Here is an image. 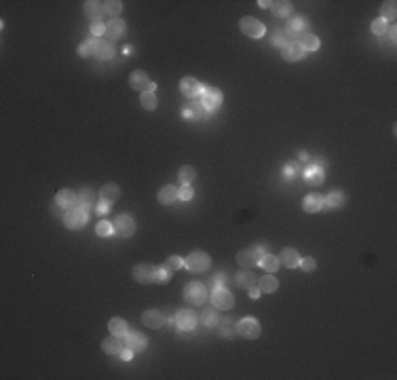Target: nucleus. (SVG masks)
<instances>
[{
    "instance_id": "1",
    "label": "nucleus",
    "mask_w": 397,
    "mask_h": 380,
    "mask_svg": "<svg viewBox=\"0 0 397 380\" xmlns=\"http://www.w3.org/2000/svg\"><path fill=\"white\" fill-rule=\"evenodd\" d=\"M184 300H186L190 306H201V304H205V300H207V290H205V285L199 283V281H190L186 288H184Z\"/></svg>"
},
{
    "instance_id": "2",
    "label": "nucleus",
    "mask_w": 397,
    "mask_h": 380,
    "mask_svg": "<svg viewBox=\"0 0 397 380\" xmlns=\"http://www.w3.org/2000/svg\"><path fill=\"white\" fill-rule=\"evenodd\" d=\"M64 224L70 230H78L87 224V209L82 207H70L64 213Z\"/></svg>"
},
{
    "instance_id": "3",
    "label": "nucleus",
    "mask_w": 397,
    "mask_h": 380,
    "mask_svg": "<svg viewBox=\"0 0 397 380\" xmlns=\"http://www.w3.org/2000/svg\"><path fill=\"white\" fill-rule=\"evenodd\" d=\"M134 279L138 283H156L159 281V266L154 264H138L134 266Z\"/></svg>"
},
{
    "instance_id": "4",
    "label": "nucleus",
    "mask_w": 397,
    "mask_h": 380,
    "mask_svg": "<svg viewBox=\"0 0 397 380\" xmlns=\"http://www.w3.org/2000/svg\"><path fill=\"white\" fill-rule=\"evenodd\" d=\"M209 264H211V260H209V256H207L205 252H192V254L184 260V266H186L188 270H192V272H203V270H207Z\"/></svg>"
},
{
    "instance_id": "5",
    "label": "nucleus",
    "mask_w": 397,
    "mask_h": 380,
    "mask_svg": "<svg viewBox=\"0 0 397 380\" xmlns=\"http://www.w3.org/2000/svg\"><path fill=\"white\" fill-rule=\"evenodd\" d=\"M237 331L241 334L243 338H247V340H256L258 336H260V323H258V319H254V317H245V319H241V321L237 323Z\"/></svg>"
},
{
    "instance_id": "6",
    "label": "nucleus",
    "mask_w": 397,
    "mask_h": 380,
    "mask_svg": "<svg viewBox=\"0 0 397 380\" xmlns=\"http://www.w3.org/2000/svg\"><path fill=\"white\" fill-rule=\"evenodd\" d=\"M211 304H213V308H222V311H228V308H233V304H235V296L228 292L226 288H213Z\"/></svg>"
},
{
    "instance_id": "7",
    "label": "nucleus",
    "mask_w": 397,
    "mask_h": 380,
    "mask_svg": "<svg viewBox=\"0 0 397 380\" xmlns=\"http://www.w3.org/2000/svg\"><path fill=\"white\" fill-rule=\"evenodd\" d=\"M241 32L249 38H262L267 28H264V23L258 21L256 17H243L241 19Z\"/></svg>"
},
{
    "instance_id": "8",
    "label": "nucleus",
    "mask_w": 397,
    "mask_h": 380,
    "mask_svg": "<svg viewBox=\"0 0 397 380\" xmlns=\"http://www.w3.org/2000/svg\"><path fill=\"white\" fill-rule=\"evenodd\" d=\"M201 104L205 110H218L222 106V91L215 87H205V91L201 95Z\"/></svg>"
},
{
    "instance_id": "9",
    "label": "nucleus",
    "mask_w": 397,
    "mask_h": 380,
    "mask_svg": "<svg viewBox=\"0 0 397 380\" xmlns=\"http://www.w3.org/2000/svg\"><path fill=\"white\" fill-rule=\"evenodd\" d=\"M180 91H182V95H186V98L195 100V98H199V95H203L205 87H203L197 78L188 76V78H182V80H180Z\"/></svg>"
},
{
    "instance_id": "10",
    "label": "nucleus",
    "mask_w": 397,
    "mask_h": 380,
    "mask_svg": "<svg viewBox=\"0 0 397 380\" xmlns=\"http://www.w3.org/2000/svg\"><path fill=\"white\" fill-rule=\"evenodd\" d=\"M175 325L182 329V331H190L197 327V315L195 311H190V308H182V311L175 313Z\"/></svg>"
},
{
    "instance_id": "11",
    "label": "nucleus",
    "mask_w": 397,
    "mask_h": 380,
    "mask_svg": "<svg viewBox=\"0 0 397 380\" xmlns=\"http://www.w3.org/2000/svg\"><path fill=\"white\" fill-rule=\"evenodd\" d=\"M112 226H114V232L118 236H123V239H127V236H131L136 232V222H134V218H131V216H118L112 222Z\"/></svg>"
},
{
    "instance_id": "12",
    "label": "nucleus",
    "mask_w": 397,
    "mask_h": 380,
    "mask_svg": "<svg viewBox=\"0 0 397 380\" xmlns=\"http://www.w3.org/2000/svg\"><path fill=\"white\" fill-rule=\"evenodd\" d=\"M91 44H93V55L98 57V59H112L114 57V46L108 42V40H102V38H91L89 40Z\"/></svg>"
},
{
    "instance_id": "13",
    "label": "nucleus",
    "mask_w": 397,
    "mask_h": 380,
    "mask_svg": "<svg viewBox=\"0 0 397 380\" xmlns=\"http://www.w3.org/2000/svg\"><path fill=\"white\" fill-rule=\"evenodd\" d=\"M258 262H260V254L256 252V247L241 249V252L237 254V264L241 268H254V266H258Z\"/></svg>"
},
{
    "instance_id": "14",
    "label": "nucleus",
    "mask_w": 397,
    "mask_h": 380,
    "mask_svg": "<svg viewBox=\"0 0 397 380\" xmlns=\"http://www.w3.org/2000/svg\"><path fill=\"white\" fill-rule=\"evenodd\" d=\"M55 203H57V207H66V209L76 207V203H78V195L74 193V190L64 188V190H59V193L55 195Z\"/></svg>"
},
{
    "instance_id": "15",
    "label": "nucleus",
    "mask_w": 397,
    "mask_h": 380,
    "mask_svg": "<svg viewBox=\"0 0 397 380\" xmlns=\"http://www.w3.org/2000/svg\"><path fill=\"white\" fill-rule=\"evenodd\" d=\"M281 57L285 59V62H298V59H302V57H304V49H302V46H300L296 40H292V42L283 44V49H281Z\"/></svg>"
},
{
    "instance_id": "16",
    "label": "nucleus",
    "mask_w": 397,
    "mask_h": 380,
    "mask_svg": "<svg viewBox=\"0 0 397 380\" xmlns=\"http://www.w3.org/2000/svg\"><path fill=\"white\" fill-rule=\"evenodd\" d=\"M125 347H129L134 353H142L144 349H146V338H144L142 334H138V331H127L125 334Z\"/></svg>"
},
{
    "instance_id": "17",
    "label": "nucleus",
    "mask_w": 397,
    "mask_h": 380,
    "mask_svg": "<svg viewBox=\"0 0 397 380\" xmlns=\"http://www.w3.org/2000/svg\"><path fill=\"white\" fill-rule=\"evenodd\" d=\"M102 349L108 353V355H121V351L125 349V340H123V336H110V338H106L104 342H102Z\"/></svg>"
},
{
    "instance_id": "18",
    "label": "nucleus",
    "mask_w": 397,
    "mask_h": 380,
    "mask_svg": "<svg viewBox=\"0 0 397 380\" xmlns=\"http://www.w3.org/2000/svg\"><path fill=\"white\" fill-rule=\"evenodd\" d=\"M300 254L296 252L294 247H283V252H281V256H279V262H283V266H287V268H298L300 266Z\"/></svg>"
},
{
    "instance_id": "19",
    "label": "nucleus",
    "mask_w": 397,
    "mask_h": 380,
    "mask_svg": "<svg viewBox=\"0 0 397 380\" xmlns=\"http://www.w3.org/2000/svg\"><path fill=\"white\" fill-rule=\"evenodd\" d=\"M142 323L146 327H150V329H159L165 323V317H163L161 311H146L142 315Z\"/></svg>"
},
{
    "instance_id": "20",
    "label": "nucleus",
    "mask_w": 397,
    "mask_h": 380,
    "mask_svg": "<svg viewBox=\"0 0 397 380\" xmlns=\"http://www.w3.org/2000/svg\"><path fill=\"white\" fill-rule=\"evenodd\" d=\"M302 207H304L306 213H317V211H321V209H323V197H321L319 193H311V195H306L304 201H302Z\"/></svg>"
},
{
    "instance_id": "21",
    "label": "nucleus",
    "mask_w": 397,
    "mask_h": 380,
    "mask_svg": "<svg viewBox=\"0 0 397 380\" xmlns=\"http://www.w3.org/2000/svg\"><path fill=\"white\" fill-rule=\"evenodd\" d=\"M296 38H298L296 42H298L300 46H302L304 51H317V49H319V44H321V42H319V38L315 36V34H311V32H300Z\"/></svg>"
},
{
    "instance_id": "22",
    "label": "nucleus",
    "mask_w": 397,
    "mask_h": 380,
    "mask_svg": "<svg viewBox=\"0 0 397 380\" xmlns=\"http://www.w3.org/2000/svg\"><path fill=\"white\" fill-rule=\"evenodd\" d=\"M205 108H203V104L201 102H190L186 108H184V112H182V116L186 118V121H199V118H203L205 116Z\"/></svg>"
},
{
    "instance_id": "23",
    "label": "nucleus",
    "mask_w": 397,
    "mask_h": 380,
    "mask_svg": "<svg viewBox=\"0 0 397 380\" xmlns=\"http://www.w3.org/2000/svg\"><path fill=\"white\" fill-rule=\"evenodd\" d=\"M304 180L308 186H321L323 180H326V175H323V169L319 165H311V167L304 171Z\"/></svg>"
},
{
    "instance_id": "24",
    "label": "nucleus",
    "mask_w": 397,
    "mask_h": 380,
    "mask_svg": "<svg viewBox=\"0 0 397 380\" xmlns=\"http://www.w3.org/2000/svg\"><path fill=\"white\" fill-rule=\"evenodd\" d=\"M129 85H131V89H140V91H144V89L150 87V78H148L146 72H142V70H136V72H131V76H129Z\"/></svg>"
},
{
    "instance_id": "25",
    "label": "nucleus",
    "mask_w": 397,
    "mask_h": 380,
    "mask_svg": "<svg viewBox=\"0 0 397 380\" xmlns=\"http://www.w3.org/2000/svg\"><path fill=\"white\" fill-rule=\"evenodd\" d=\"M235 283L239 285V288H243V290L254 288V285H256V277L251 275V268H243V270H239L237 275H235Z\"/></svg>"
},
{
    "instance_id": "26",
    "label": "nucleus",
    "mask_w": 397,
    "mask_h": 380,
    "mask_svg": "<svg viewBox=\"0 0 397 380\" xmlns=\"http://www.w3.org/2000/svg\"><path fill=\"white\" fill-rule=\"evenodd\" d=\"M178 199L180 197H178V188L175 186H163L159 190V203L161 205H173Z\"/></svg>"
},
{
    "instance_id": "27",
    "label": "nucleus",
    "mask_w": 397,
    "mask_h": 380,
    "mask_svg": "<svg viewBox=\"0 0 397 380\" xmlns=\"http://www.w3.org/2000/svg\"><path fill=\"white\" fill-rule=\"evenodd\" d=\"M125 34V21L121 19H112L106 23V36L108 38H121Z\"/></svg>"
},
{
    "instance_id": "28",
    "label": "nucleus",
    "mask_w": 397,
    "mask_h": 380,
    "mask_svg": "<svg viewBox=\"0 0 397 380\" xmlns=\"http://www.w3.org/2000/svg\"><path fill=\"white\" fill-rule=\"evenodd\" d=\"M102 3H95V0H87L85 3V15L93 21H102V15H104V7H100Z\"/></svg>"
},
{
    "instance_id": "29",
    "label": "nucleus",
    "mask_w": 397,
    "mask_h": 380,
    "mask_svg": "<svg viewBox=\"0 0 397 380\" xmlns=\"http://www.w3.org/2000/svg\"><path fill=\"white\" fill-rule=\"evenodd\" d=\"M108 329H110V334H114V336H123V338H125V334L129 331V325H127L125 319H121V317H112L110 321H108Z\"/></svg>"
},
{
    "instance_id": "30",
    "label": "nucleus",
    "mask_w": 397,
    "mask_h": 380,
    "mask_svg": "<svg viewBox=\"0 0 397 380\" xmlns=\"http://www.w3.org/2000/svg\"><path fill=\"white\" fill-rule=\"evenodd\" d=\"M100 199L108 201V203H114V201L121 199V188H118L116 184H106L100 190Z\"/></svg>"
},
{
    "instance_id": "31",
    "label": "nucleus",
    "mask_w": 397,
    "mask_h": 380,
    "mask_svg": "<svg viewBox=\"0 0 397 380\" xmlns=\"http://www.w3.org/2000/svg\"><path fill=\"white\" fill-rule=\"evenodd\" d=\"M256 285H258L260 292H264V294H273V292H277V288H279V281H277L273 275H264V277H260V279L256 281Z\"/></svg>"
},
{
    "instance_id": "32",
    "label": "nucleus",
    "mask_w": 397,
    "mask_h": 380,
    "mask_svg": "<svg viewBox=\"0 0 397 380\" xmlns=\"http://www.w3.org/2000/svg\"><path fill=\"white\" fill-rule=\"evenodd\" d=\"M95 205H98V199H95V193H93V190H89V188L80 190L76 207H82V209H87V207H95Z\"/></svg>"
},
{
    "instance_id": "33",
    "label": "nucleus",
    "mask_w": 397,
    "mask_h": 380,
    "mask_svg": "<svg viewBox=\"0 0 397 380\" xmlns=\"http://www.w3.org/2000/svg\"><path fill=\"white\" fill-rule=\"evenodd\" d=\"M342 201H344V197H342L340 190H332L328 197H323V207H328V209H338V207H342Z\"/></svg>"
},
{
    "instance_id": "34",
    "label": "nucleus",
    "mask_w": 397,
    "mask_h": 380,
    "mask_svg": "<svg viewBox=\"0 0 397 380\" xmlns=\"http://www.w3.org/2000/svg\"><path fill=\"white\" fill-rule=\"evenodd\" d=\"M264 270H267V272H277V270H279V258H277V256H273V254H264L262 258H260V262H258Z\"/></svg>"
},
{
    "instance_id": "35",
    "label": "nucleus",
    "mask_w": 397,
    "mask_h": 380,
    "mask_svg": "<svg viewBox=\"0 0 397 380\" xmlns=\"http://www.w3.org/2000/svg\"><path fill=\"white\" fill-rule=\"evenodd\" d=\"M271 11H273L275 17H287L292 13V3H287V0H279V3L271 5Z\"/></svg>"
},
{
    "instance_id": "36",
    "label": "nucleus",
    "mask_w": 397,
    "mask_h": 380,
    "mask_svg": "<svg viewBox=\"0 0 397 380\" xmlns=\"http://www.w3.org/2000/svg\"><path fill=\"white\" fill-rule=\"evenodd\" d=\"M201 323L205 327H218L220 319H218V315H215V308H205V311L201 313Z\"/></svg>"
},
{
    "instance_id": "37",
    "label": "nucleus",
    "mask_w": 397,
    "mask_h": 380,
    "mask_svg": "<svg viewBox=\"0 0 397 380\" xmlns=\"http://www.w3.org/2000/svg\"><path fill=\"white\" fill-rule=\"evenodd\" d=\"M180 182H182V186H190L192 182L197 180V171H195V167H190V165H184L182 169H180Z\"/></svg>"
},
{
    "instance_id": "38",
    "label": "nucleus",
    "mask_w": 397,
    "mask_h": 380,
    "mask_svg": "<svg viewBox=\"0 0 397 380\" xmlns=\"http://www.w3.org/2000/svg\"><path fill=\"white\" fill-rule=\"evenodd\" d=\"M140 102H142V108L144 110H154L156 104H159V100H156V95L152 91H142Z\"/></svg>"
},
{
    "instance_id": "39",
    "label": "nucleus",
    "mask_w": 397,
    "mask_h": 380,
    "mask_svg": "<svg viewBox=\"0 0 397 380\" xmlns=\"http://www.w3.org/2000/svg\"><path fill=\"white\" fill-rule=\"evenodd\" d=\"M102 7H104V13L112 15V19H116V15L123 11V3H121V0H108V3H102Z\"/></svg>"
},
{
    "instance_id": "40",
    "label": "nucleus",
    "mask_w": 397,
    "mask_h": 380,
    "mask_svg": "<svg viewBox=\"0 0 397 380\" xmlns=\"http://www.w3.org/2000/svg\"><path fill=\"white\" fill-rule=\"evenodd\" d=\"M372 32H374L376 36H384V34L389 32V21H384L382 17L376 19V21H372Z\"/></svg>"
},
{
    "instance_id": "41",
    "label": "nucleus",
    "mask_w": 397,
    "mask_h": 380,
    "mask_svg": "<svg viewBox=\"0 0 397 380\" xmlns=\"http://www.w3.org/2000/svg\"><path fill=\"white\" fill-rule=\"evenodd\" d=\"M395 13H397L395 3H384L382 9H380V15H382L384 21H393V19H395Z\"/></svg>"
},
{
    "instance_id": "42",
    "label": "nucleus",
    "mask_w": 397,
    "mask_h": 380,
    "mask_svg": "<svg viewBox=\"0 0 397 380\" xmlns=\"http://www.w3.org/2000/svg\"><path fill=\"white\" fill-rule=\"evenodd\" d=\"M95 232H98L100 236H110V234L114 232V226H112V222H106V220L98 222V228H95Z\"/></svg>"
},
{
    "instance_id": "43",
    "label": "nucleus",
    "mask_w": 397,
    "mask_h": 380,
    "mask_svg": "<svg viewBox=\"0 0 397 380\" xmlns=\"http://www.w3.org/2000/svg\"><path fill=\"white\" fill-rule=\"evenodd\" d=\"M165 266H167V268H169L171 272H173V270H180V268H182V266H184V260H182V258H180V256H169V258H167V260H165Z\"/></svg>"
},
{
    "instance_id": "44",
    "label": "nucleus",
    "mask_w": 397,
    "mask_h": 380,
    "mask_svg": "<svg viewBox=\"0 0 397 380\" xmlns=\"http://www.w3.org/2000/svg\"><path fill=\"white\" fill-rule=\"evenodd\" d=\"M302 30H304V19L294 17V19L290 21V28H287V34H300Z\"/></svg>"
},
{
    "instance_id": "45",
    "label": "nucleus",
    "mask_w": 397,
    "mask_h": 380,
    "mask_svg": "<svg viewBox=\"0 0 397 380\" xmlns=\"http://www.w3.org/2000/svg\"><path fill=\"white\" fill-rule=\"evenodd\" d=\"M91 34L95 38H102L104 34H106V23L104 21H93L91 23Z\"/></svg>"
},
{
    "instance_id": "46",
    "label": "nucleus",
    "mask_w": 397,
    "mask_h": 380,
    "mask_svg": "<svg viewBox=\"0 0 397 380\" xmlns=\"http://www.w3.org/2000/svg\"><path fill=\"white\" fill-rule=\"evenodd\" d=\"M220 331H222V336H224V338H233V336H235V327H233V323L228 321V319H226V321H222Z\"/></svg>"
},
{
    "instance_id": "47",
    "label": "nucleus",
    "mask_w": 397,
    "mask_h": 380,
    "mask_svg": "<svg viewBox=\"0 0 397 380\" xmlns=\"http://www.w3.org/2000/svg\"><path fill=\"white\" fill-rule=\"evenodd\" d=\"M178 197L182 199V201H190L192 197H195V190H192L190 186H182V188L178 190Z\"/></svg>"
},
{
    "instance_id": "48",
    "label": "nucleus",
    "mask_w": 397,
    "mask_h": 380,
    "mask_svg": "<svg viewBox=\"0 0 397 380\" xmlns=\"http://www.w3.org/2000/svg\"><path fill=\"white\" fill-rule=\"evenodd\" d=\"M78 55H80V57H89V55H93V44H91V42H82V44L78 46Z\"/></svg>"
},
{
    "instance_id": "49",
    "label": "nucleus",
    "mask_w": 397,
    "mask_h": 380,
    "mask_svg": "<svg viewBox=\"0 0 397 380\" xmlns=\"http://www.w3.org/2000/svg\"><path fill=\"white\" fill-rule=\"evenodd\" d=\"M169 279H171V270L167 268L165 264H163V266H159V281H161V283H167Z\"/></svg>"
},
{
    "instance_id": "50",
    "label": "nucleus",
    "mask_w": 397,
    "mask_h": 380,
    "mask_svg": "<svg viewBox=\"0 0 397 380\" xmlns=\"http://www.w3.org/2000/svg\"><path fill=\"white\" fill-rule=\"evenodd\" d=\"M300 266H302V270H306V272H313V270H315V260H313V258H302V260H300Z\"/></svg>"
},
{
    "instance_id": "51",
    "label": "nucleus",
    "mask_w": 397,
    "mask_h": 380,
    "mask_svg": "<svg viewBox=\"0 0 397 380\" xmlns=\"http://www.w3.org/2000/svg\"><path fill=\"white\" fill-rule=\"evenodd\" d=\"M95 209H98V213H102V216H106V213L110 211V203H108V201H104V199H100V203L95 205Z\"/></svg>"
},
{
    "instance_id": "52",
    "label": "nucleus",
    "mask_w": 397,
    "mask_h": 380,
    "mask_svg": "<svg viewBox=\"0 0 397 380\" xmlns=\"http://www.w3.org/2000/svg\"><path fill=\"white\" fill-rule=\"evenodd\" d=\"M118 357H121L123 361H131V359H134V351H131L129 347H125V349L121 351V355H118Z\"/></svg>"
},
{
    "instance_id": "53",
    "label": "nucleus",
    "mask_w": 397,
    "mask_h": 380,
    "mask_svg": "<svg viewBox=\"0 0 397 380\" xmlns=\"http://www.w3.org/2000/svg\"><path fill=\"white\" fill-rule=\"evenodd\" d=\"M296 171H298V163H290V165L285 167V175H287V177L296 175Z\"/></svg>"
},
{
    "instance_id": "54",
    "label": "nucleus",
    "mask_w": 397,
    "mask_h": 380,
    "mask_svg": "<svg viewBox=\"0 0 397 380\" xmlns=\"http://www.w3.org/2000/svg\"><path fill=\"white\" fill-rule=\"evenodd\" d=\"M247 294H249V298H254V300H256V298H260V294H262V292H260V290L256 288V285H254V288H249V290H247Z\"/></svg>"
},
{
    "instance_id": "55",
    "label": "nucleus",
    "mask_w": 397,
    "mask_h": 380,
    "mask_svg": "<svg viewBox=\"0 0 397 380\" xmlns=\"http://www.w3.org/2000/svg\"><path fill=\"white\" fill-rule=\"evenodd\" d=\"M256 252H258V254H260V258H262L264 254H269V247H267V245H258V247H256Z\"/></svg>"
},
{
    "instance_id": "56",
    "label": "nucleus",
    "mask_w": 397,
    "mask_h": 380,
    "mask_svg": "<svg viewBox=\"0 0 397 380\" xmlns=\"http://www.w3.org/2000/svg\"><path fill=\"white\" fill-rule=\"evenodd\" d=\"M258 5H260L262 9H267V7L271 9V5H273V3H269V0H260V3H258Z\"/></svg>"
},
{
    "instance_id": "57",
    "label": "nucleus",
    "mask_w": 397,
    "mask_h": 380,
    "mask_svg": "<svg viewBox=\"0 0 397 380\" xmlns=\"http://www.w3.org/2000/svg\"><path fill=\"white\" fill-rule=\"evenodd\" d=\"M298 157H300V161H308V154H306V152H300Z\"/></svg>"
},
{
    "instance_id": "58",
    "label": "nucleus",
    "mask_w": 397,
    "mask_h": 380,
    "mask_svg": "<svg viewBox=\"0 0 397 380\" xmlns=\"http://www.w3.org/2000/svg\"><path fill=\"white\" fill-rule=\"evenodd\" d=\"M389 36H391V38H395V36H397V32H395V28H391V30H389Z\"/></svg>"
}]
</instances>
